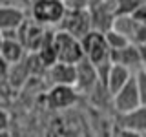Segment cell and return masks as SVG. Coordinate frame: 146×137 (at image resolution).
Here are the masks:
<instances>
[{
    "instance_id": "2",
    "label": "cell",
    "mask_w": 146,
    "mask_h": 137,
    "mask_svg": "<svg viewBox=\"0 0 146 137\" xmlns=\"http://www.w3.org/2000/svg\"><path fill=\"white\" fill-rule=\"evenodd\" d=\"M68 11L64 0H35L31 2V18L46 27L60 26Z\"/></svg>"
},
{
    "instance_id": "11",
    "label": "cell",
    "mask_w": 146,
    "mask_h": 137,
    "mask_svg": "<svg viewBox=\"0 0 146 137\" xmlns=\"http://www.w3.org/2000/svg\"><path fill=\"white\" fill-rule=\"evenodd\" d=\"M133 77V71H130L128 68L121 66V64H111L110 70L106 73V79H104V88L108 90V93L115 95L122 86H126V82Z\"/></svg>"
},
{
    "instance_id": "22",
    "label": "cell",
    "mask_w": 146,
    "mask_h": 137,
    "mask_svg": "<svg viewBox=\"0 0 146 137\" xmlns=\"http://www.w3.org/2000/svg\"><path fill=\"white\" fill-rule=\"evenodd\" d=\"M131 17H133V20L137 22V24H143L146 26V4H143V6H139L135 9L133 13H131Z\"/></svg>"
},
{
    "instance_id": "4",
    "label": "cell",
    "mask_w": 146,
    "mask_h": 137,
    "mask_svg": "<svg viewBox=\"0 0 146 137\" xmlns=\"http://www.w3.org/2000/svg\"><path fill=\"white\" fill-rule=\"evenodd\" d=\"M55 48H57L58 62H68V64H79L84 61V49H82L80 39L70 35L64 29L55 31Z\"/></svg>"
},
{
    "instance_id": "5",
    "label": "cell",
    "mask_w": 146,
    "mask_h": 137,
    "mask_svg": "<svg viewBox=\"0 0 146 137\" xmlns=\"http://www.w3.org/2000/svg\"><path fill=\"white\" fill-rule=\"evenodd\" d=\"M80 99V93L75 86H62L53 84L51 90L46 93V104L53 112H66L73 108Z\"/></svg>"
},
{
    "instance_id": "26",
    "label": "cell",
    "mask_w": 146,
    "mask_h": 137,
    "mask_svg": "<svg viewBox=\"0 0 146 137\" xmlns=\"http://www.w3.org/2000/svg\"><path fill=\"white\" fill-rule=\"evenodd\" d=\"M139 51H141V61H143V66L146 68V44L139 46Z\"/></svg>"
},
{
    "instance_id": "12",
    "label": "cell",
    "mask_w": 146,
    "mask_h": 137,
    "mask_svg": "<svg viewBox=\"0 0 146 137\" xmlns=\"http://www.w3.org/2000/svg\"><path fill=\"white\" fill-rule=\"evenodd\" d=\"M48 75L53 84L75 86L77 84V66L68 62H57L48 70Z\"/></svg>"
},
{
    "instance_id": "28",
    "label": "cell",
    "mask_w": 146,
    "mask_h": 137,
    "mask_svg": "<svg viewBox=\"0 0 146 137\" xmlns=\"http://www.w3.org/2000/svg\"><path fill=\"white\" fill-rule=\"evenodd\" d=\"M2 44H4V37H2V31H0V51H2Z\"/></svg>"
},
{
    "instance_id": "13",
    "label": "cell",
    "mask_w": 146,
    "mask_h": 137,
    "mask_svg": "<svg viewBox=\"0 0 146 137\" xmlns=\"http://www.w3.org/2000/svg\"><path fill=\"white\" fill-rule=\"evenodd\" d=\"M117 122H119L121 128L133 130V132H139V134L146 135V104L139 106L137 110H133V112L117 115Z\"/></svg>"
},
{
    "instance_id": "20",
    "label": "cell",
    "mask_w": 146,
    "mask_h": 137,
    "mask_svg": "<svg viewBox=\"0 0 146 137\" xmlns=\"http://www.w3.org/2000/svg\"><path fill=\"white\" fill-rule=\"evenodd\" d=\"M135 80H137V90H139V95H141V104H146V68L135 73Z\"/></svg>"
},
{
    "instance_id": "19",
    "label": "cell",
    "mask_w": 146,
    "mask_h": 137,
    "mask_svg": "<svg viewBox=\"0 0 146 137\" xmlns=\"http://www.w3.org/2000/svg\"><path fill=\"white\" fill-rule=\"evenodd\" d=\"M104 37H106V42H108V46H110V49H111V51L122 49V48H126V46L131 44V40L128 39L126 35L119 33V31H115L113 27H111V29H108L106 33H104Z\"/></svg>"
},
{
    "instance_id": "27",
    "label": "cell",
    "mask_w": 146,
    "mask_h": 137,
    "mask_svg": "<svg viewBox=\"0 0 146 137\" xmlns=\"http://www.w3.org/2000/svg\"><path fill=\"white\" fill-rule=\"evenodd\" d=\"M0 137H13V132L11 130H2L0 132Z\"/></svg>"
},
{
    "instance_id": "8",
    "label": "cell",
    "mask_w": 146,
    "mask_h": 137,
    "mask_svg": "<svg viewBox=\"0 0 146 137\" xmlns=\"http://www.w3.org/2000/svg\"><path fill=\"white\" fill-rule=\"evenodd\" d=\"M18 31H20V42L24 44L26 51L27 53H36L40 49V46H42L49 27L38 24V22H35L33 18H31V20H26L24 24L20 26Z\"/></svg>"
},
{
    "instance_id": "16",
    "label": "cell",
    "mask_w": 146,
    "mask_h": 137,
    "mask_svg": "<svg viewBox=\"0 0 146 137\" xmlns=\"http://www.w3.org/2000/svg\"><path fill=\"white\" fill-rule=\"evenodd\" d=\"M36 55L40 57V61L44 62V66L48 68V70L53 66V64L58 62L57 48H55V31H51V29L48 31V35H46V39H44L42 46H40V49L36 51Z\"/></svg>"
},
{
    "instance_id": "17",
    "label": "cell",
    "mask_w": 146,
    "mask_h": 137,
    "mask_svg": "<svg viewBox=\"0 0 146 137\" xmlns=\"http://www.w3.org/2000/svg\"><path fill=\"white\" fill-rule=\"evenodd\" d=\"M27 79H31V75L26 68V62L22 61L18 64H13L11 70H9V75H7V84L11 86V90H20L26 84Z\"/></svg>"
},
{
    "instance_id": "23",
    "label": "cell",
    "mask_w": 146,
    "mask_h": 137,
    "mask_svg": "<svg viewBox=\"0 0 146 137\" xmlns=\"http://www.w3.org/2000/svg\"><path fill=\"white\" fill-rule=\"evenodd\" d=\"M9 70H11V64L7 61H4L2 57H0V82L7 80V75H9Z\"/></svg>"
},
{
    "instance_id": "6",
    "label": "cell",
    "mask_w": 146,
    "mask_h": 137,
    "mask_svg": "<svg viewBox=\"0 0 146 137\" xmlns=\"http://www.w3.org/2000/svg\"><path fill=\"white\" fill-rule=\"evenodd\" d=\"M60 29L68 31L70 35L82 39L93 29V22H91V13L88 7L82 9H68L64 20L60 22Z\"/></svg>"
},
{
    "instance_id": "9",
    "label": "cell",
    "mask_w": 146,
    "mask_h": 137,
    "mask_svg": "<svg viewBox=\"0 0 146 137\" xmlns=\"http://www.w3.org/2000/svg\"><path fill=\"white\" fill-rule=\"evenodd\" d=\"M99 86H100V79H99L97 66L91 64L88 59L80 61L77 64V84H75L79 93H95V90Z\"/></svg>"
},
{
    "instance_id": "7",
    "label": "cell",
    "mask_w": 146,
    "mask_h": 137,
    "mask_svg": "<svg viewBox=\"0 0 146 137\" xmlns=\"http://www.w3.org/2000/svg\"><path fill=\"white\" fill-rule=\"evenodd\" d=\"M111 104H113V110L117 112V115L133 112V110H137L139 106H143V104H141L139 90H137L135 73H133V77L126 82V86H122V88L111 97Z\"/></svg>"
},
{
    "instance_id": "14",
    "label": "cell",
    "mask_w": 146,
    "mask_h": 137,
    "mask_svg": "<svg viewBox=\"0 0 146 137\" xmlns=\"http://www.w3.org/2000/svg\"><path fill=\"white\" fill-rule=\"evenodd\" d=\"M26 18V11L22 7L15 6H2L0 7V31H7V29H18Z\"/></svg>"
},
{
    "instance_id": "15",
    "label": "cell",
    "mask_w": 146,
    "mask_h": 137,
    "mask_svg": "<svg viewBox=\"0 0 146 137\" xmlns=\"http://www.w3.org/2000/svg\"><path fill=\"white\" fill-rule=\"evenodd\" d=\"M26 55H27V51H26L24 44H22L20 40H4L0 57H2L4 61H7L11 66L22 62L26 59Z\"/></svg>"
},
{
    "instance_id": "21",
    "label": "cell",
    "mask_w": 146,
    "mask_h": 137,
    "mask_svg": "<svg viewBox=\"0 0 146 137\" xmlns=\"http://www.w3.org/2000/svg\"><path fill=\"white\" fill-rule=\"evenodd\" d=\"M131 42L137 44V46H143V44H146V26H143V24H139V26H137L135 35H133V40H131Z\"/></svg>"
},
{
    "instance_id": "10",
    "label": "cell",
    "mask_w": 146,
    "mask_h": 137,
    "mask_svg": "<svg viewBox=\"0 0 146 137\" xmlns=\"http://www.w3.org/2000/svg\"><path fill=\"white\" fill-rule=\"evenodd\" d=\"M110 61H111V64H121V66L128 68L130 71L135 73L139 70H143V61H141V51H139V46L131 42L130 46H126V48L122 49H117V51H111V55H110Z\"/></svg>"
},
{
    "instance_id": "25",
    "label": "cell",
    "mask_w": 146,
    "mask_h": 137,
    "mask_svg": "<svg viewBox=\"0 0 146 137\" xmlns=\"http://www.w3.org/2000/svg\"><path fill=\"white\" fill-rule=\"evenodd\" d=\"M26 4L27 2H24V0H0V7H2V6H15V7H22V9H24Z\"/></svg>"
},
{
    "instance_id": "18",
    "label": "cell",
    "mask_w": 146,
    "mask_h": 137,
    "mask_svg": "<svg viewBox=\"0 0 146 137\" xmlns=\"http://www.w3.org/2000/svg\"><path fill=\"white\" fill-rule=\"evenodd\" d=\"M137 22L133 20V17L131 15H117L113 18V29L119 31V33L126 35L130 40H133V35H135V29H137Z\"/></svg>"
},
{
    "instance_id": "24",
    "label": "cell",
    "mask_w": 146,
    "mask_h": 137,
    "mask_svg": "<svg viewBox=\"0 0 146 137\" xmlns=\"http://www.w3.org/2000/svg\"><path fill=\"white\" fill-rule=\"evenodd\" d=\"M9 122H11V121H9L7 110L0 106V132H2V130H9Z\"/></svg>"
},
{
    "instance_id": "3",
    "label": "cell",
    "mask_w": 146,
    "mask_h": 137,
    "mask_svg": "<svg viewBox=\"0 0 146 137\" xmlns=\"http://www.w3.org/2000/svg\"><path fill=\"white\" fill-rule=\"evenodd\" d=\"M82 42V49H84V59H88L91 64L95 66H104V64H110V55H111V49L106 42V37H104L102 31L91 29L86 37L80 39Z\"/></svg>"
},
{
    "instance_id": "1",
    "label": "cell",
    "mask_w": 146,
    "mask_h": 137,
    "mask_svg": "<svg viewBox=\"0 0 146 137\" xmlns=\"http://www.w3.org/2000/svg\"><path fill=\"white\" fill-rule=\"evenodd\" d=\"M44 137H90L88 121L77 112H60L48 122Z\"/></svg>"
}]
</instances>
